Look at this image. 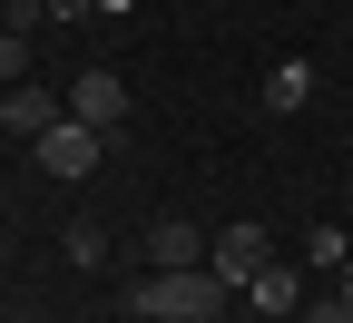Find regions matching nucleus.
<instances>
[{
    "mask_svg": "<svg viewBox=\"0 0 353 323\" xmlns=\"http://www.w3.org/2000/svg\"><path fill=\"white\" fill-rule=\"evenodd\" d=\"M236 304V284L216 264H167V274H138V294H128V313H157V323H216Z\"/></svg>",
    "mask_w": 353,
    "mask_h": 323,
    "instance_id": "f257e3e1",
    "label": "nucleus"
},
{
    "mask_svg": "<svg viewBox=\"0 0 353 323\" xmlns=\"http://www.w3.org/2000/svg\"><path fill=\"white\" fill-rule=\"evenodd\" d=\"M245 294H255V313H304V304H314V294H304V274H294V264H265V274H255Z\"/></svg>",
    "mask_w": 353,
    "mask_h": 323,
    "instance_id": "6e6552de",
    "label": "nucleus"
},
{
    "mask_svg": "<svg viewBox=\"0 0 353 323\" xmlns=\"http://www.w3.org/2000/svg\"><path fill=\"white\" fill-rule=\"evenodd\" d=\"M167 264H206V225L157 216V225H148V274H167Z\"/></svg>",
    "mask_w": 353,
    "mask_h": 323,
    "instance_id": "423d86ee",
    "label": "nucleus"
},
{
    "mask_svg": "<svg viewBox=\"0 0 353 323\" xmlns=\"http://www.w3.org/2000/svg\"><path fill=\"white\" fill-rule=\"evenodd\" d=\"M88 10H108V20H138V0H88Z\"/></svg>",
    "mask_w": 353,
    "mask_h": 323,
    "instance_id": "ddd939ff",
    "label": "nucleus"
},
{
    "mask_svg": "<svg viewBox=\"0 0 353 323\" xmlns=\"http://www.w3.org/2000/svg\"><path fill=\"white\" fill-rule=\"evenodd\" d=\"M304 323H353V294H314V304H304Z\"/></svg>",
    "mask_w": 353,
    "mask_h": 323,
    "instance_id": "f8f14e48",
    "label": "nucleus"
},
{
    "mask_svg": "<svg viewBox=\"0 0 353 323\" xmlns=\"http://www.w3.org/2000/svg\"><path fill=\"white\" fill-rule=\"evenodd\" d=\"M334 274H343V284H334V294H353V255H343V264H334Z\"/></svg>",
    "mask_w": 353,
    "mask_h": 323,
    "instance_id": "4468645a",
    "label": "nucleus"
},
{
    "mask_svg": "<svg viewBox=\"0 0 353 323\" xmlns=\"http://www.w3.org/2000/svg\"><path fill=\"white\" fill-rule=\"evenodd\" d=\"M206 264H216V274H226V284L245 294L255 274L275 264V236H265V225H216V245H206Z\"/></svg>",
    "mask_w": 353,
    "mask_h": 323,
    "instance_id": "7ed1b4c3",
    "label": "nucleus"
},
{
    "mask_svg": "<svg viewBox=\"0 0 353 323\" xmlns=\"http://www.w3.org/2000/svg\"><path fill=\"white\" fill-rule=\"evenodd\" d=\"M304 255H314V264H343L353 245H343V225H314V236H304Z\"/></svg>",
    "mask_w": 353,
    "mask_h": 323,
    "instance_id": "9b49d317",
    "label": "nucleus"
},
{
    "mask_svg": "<svg viewBox=\"0 0 353 323\" xmlns=\"http://www.w3.org/2000/svg\"><path fill=\"white\" fill-rule=\"evenodd\" d=\"M69 236V264H108V225L99 216H79V225H59Z\"/></svg>",
    "mask_w": 353,
    "mask_h": 323,
    "instance_id": "1a4fd4ad",
    "label": "nucleus"
},
{
    "mask_svg": "<svg viewBox=\"0 0 353 323\" xmlns=\"http://www.w3.org/2000/svg\"><path fill=\"white\" fill-rule=\"evenodd\" d=\"M69 118H88V127L118 137V118H128V79H118V69H79V79H69Z\"/></svg>",
    "mask_w": 353,
    "mask_h": 323,
    "instance_id": "20e7f679",
    "label": "nucleus"
},
{
    "mask_svg": "<svg viewBox=\"0 0 353 323\" xmlns=\"http://www.w3.org/2000/svg\"><path fill=\"white\" fill-rule=\"evenodd\" d=\"M39 147V167L59 176V187H79V176H99V157H108V127H88V118H59L50 137H30Z\"/></svg>",
    "mask_w": 353,
    "mask_h": 323,
    "instance_id": "f03ea898",
    "label": "nucleus"
},
{
    "mask_svg": "<svg viewBox=\"0 0 353 323\" xmlns=\"http://www.w3.org/2000/svg\"><path fill=\"white\" fill-rule=\"evenodd\" d=\"M275 118H294V108H314V59H275L265 69V88H255Z\"/></svg>",
    "mask_w": 353,
    "mask_h": 323,
    "instance_id": "0eeeda50",
    "label": "nucleus"
},
{
    "mask_svg": "<svg viewBox=\"0 0 353 323\" xmlns=\"http://www.w3.org/2000/svg\"><path fill=\"white\" fill-rule=\"evenodd\" d=\"M59 118H69V98H50V88H30V79L0 98V127H10V137H50Z\"/></svg>",
    "mask_w": 353,
    "mask_h": 323,
    "instance_id": "39448f33",
    "label": "nucleus"
},
{
    "mask_svg": "<svg viewBox=\"0 0 353 323\" xmlns=\"http://www.w3.org/2000/svg\"><path fill=\"white\" fill-rule=\"evenodd\" d=\"M0 79H10V88L30 79V30H0Z\"/></svg>",
    "mask_w": 353,
    "mask_h": 323,
    "instance_id": "9d476101",
    "label": "nucleus"
},
{
    "mask_svg": "<svg viewBox=\"0 0 353 323\" xmlns=\"http://www.w3.org/2000/svg\"><path fill=\"white\" fill-rule=\"evenodd\" d=\"M0 30H10V0H0Z\"/></svg>",
    "mask_w": 353,
    "mask_h": 323,
    "instance_id": "2eb2a0df",
    "label": "nucleus"
}]
</instances>
